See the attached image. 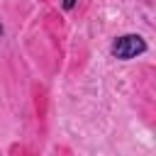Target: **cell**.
<instances>
[{
  "mask_svg": "<svg viewBox=\"0 0 156 156\" xmlns=\"http://www.w3.org/2000/svg\"><path fill=\"white\" fill-rule=\"evenodd\" d=\"M110 51L119 61H132V58H136V56H141L146 51V41L139 34H122V37H117L112 41Z\"/></svg>",
  "mask_w": 156,
  "mask_h": 156,
  "instance_id": "cell-1",
  "label": "cell"
},
{
  "mask_svg": "<svg viewBox=\"0 0 156 156\" xmlns=\"http://www.w3.org/2000/svg\"><path fill=\"white\" fill-rule=\"evenodd\" d=\"M76 2H78V0H61V7H63V10H73Z\"/></svg>",
  "mask_w": 156,
  "mask_h": 156,
  "instance_id": "cell-2",
  "label": "cell"
},
{
  "mask_svg": "<svg viewBox=\"0 0 156 156\" xmlns=\"http://www.w3.org/2000/svg\"><path fill=\"white\" fill-rule=\"evenodd\" d=\"M2 34H5V27H2V22H0V37H2Z\"/></svg>",
  "mask_w": 156,
  "mask_h": 156,
  "instance_id": "cell-3",
  "label": "cell"
}]
</instances>
